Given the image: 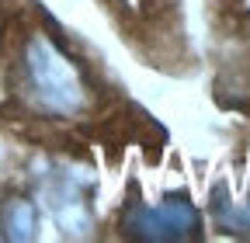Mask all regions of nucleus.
<instances>
[{"label":"nucleus","instance_id":"f257e3e1","mask_svg":"<svg viewBox=\"0 0 250 243\" xmlns=\"http://www.w3.org/2000/svg\"><path fill=\"white\" fill-rule=\"evenodd\" d=\"M0 101L35 136L122 146L160 132L39 0H0Z\"/></svg>","mask_w":250,"mask_h":243},{"label":"nucleus","instance_id":"f03ea898","mask_svg":"<svg viewBox=\"0 0 250 243\" xmlns=\"http://www.w3.org/2000/svg\"><path fill=\"white\" fill-rule=\"evenodd\" d=\"M129 226L132 236H156V240H188V236H198L202 233V219L198 212L191 208V202H188L184 195L181 198H167L160 208H149V212H139L136 219L125 223Z\"/></svg>","mask_w":250,"mask_h":243}]
</instances>
